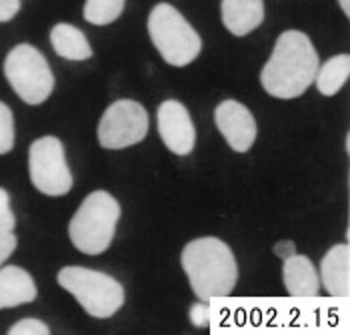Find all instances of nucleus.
<instances>
[{
    "label": "nucleus",
    "mask_w": 350,
    "mask_h": 335,
    "mask_svg": "<svg viewBox=\"0 0 350 335\" xmlns=\"http://www.w3.org/2000/svg\"><path fill=\"white\" fill-rule=\"evenodd\" d=\"M120 217V205L107 191H94L82 201L68 225L72 245L86 255H100L110 247L116 223Z\"/></svg>",
    "instance_id": "7ed1b4c3"
},
{
    "label": "nucleus",
    "mask_w": 350,
    "mask_h": 335,
    "mask_svg": "<svg viewBox=\"0 0 350 335\" xmlns=\"http://www.w3.org/2000/svg\"><path fill=\"white\" fill-rule=\"evenodd\" d=\"M56 280L62 289H66L81 303L88 315L96 319H107L114 315L124 303L122 285L103 271L70 265L62 267Z\"/></svg>",
    "instance_id": "39448f33"
},
{
    "label": "nucleus",
    "mask_w": 350,
    "mask_h": 335,
    "mask_svg": "<svg viewBox=\"0 0 350 335\" xmlns=\"http://www.w3.org/2000/svg\"><path fill=\"white\" fill-rule=\"evenodd\" d=\"M21 10V0H0V23L12 21Z\"/></svg>",
    "instance_id": "5701e85b"
},
{
    "label": "nucleus",
    "mask_w": 350,
    "mask_h": 335,
    "mask_svg": "<svg viewBox=\"0 0 350 335\" xmlns=\"http://www.w3.org/2000/svg\"><path fill=\"white\" fill-rule=\"evenodd\" d=\"M4 75L12 90L27 103H44L54 88V75L51 64L32 45L14 47L4 60Z\"/></svg>",
    "instance_id": "423d86ee"
},
{
    "label": "nucleus",
    "mask_w": 350,
    "mask_h": 335,
    "mask_svg": "<svg viewBox=\"0 0 350 335\" xmlns=\"http://www.w3.org/2000/svg\"><path fill=\"white\" fill-rule=\"evenodd\" d=\"M14 147V119L12 111L0 103V155L10 153Z\"/></svg>",
    "instance_id": "a211bd4d"
},
{
    "label": "nucleus",
    "mask_w": 350,
    "mask_h": 335,
    "mask_svg": "<svg viewBox=\"0 0 350 335\" xmlns=\"http://www.w3.org/2000/svg\"><path fill=\"white\" fill-rule=\"evenodd\" d=\"M38 295L32 275L23 267L10 265L0 269V309L18 308L34 301Z\"/></svg>",
    "instance_id": "4468645a"
},
{
    "label": "nucleus",
    "mask_w": 350,
    "mask_h": 335,
    "mask_svg": "<svg viewBox=\"0 0 350 335\" xmlns=\"http://www.w3.org/2000/svg\"><path fill=\"white\" fill-rule=\"evenodd\" d=\"M51 42H53L54 53L66 60H86L92 56V49L84 36L81 28L58 23L51 30Z\"/></svg>",
    "instance_id": "2eb2a0df"
},
{
    "label": "nucleus",
    "mask_w": 350,
    "mask_h": 335,
    "mask_svg": "<svg viewBox=\"0 0 350 335\" xmlns=\"http://www.w3.org/2000/svg\"><path fill=\"white\" fill-rule=\"evenodd\" d=\"M274 255H278L280 259H286V257H291V255H295L297 253V247H295V243L293 241H280V243H276L274 245Z\"/></svg>",
    "instance_id": "b1692460"
},
{
    "label": "nucleus",
    "mask_w": 350,
    "mask_h": 335,
    "mask_svg": "<svg viewBox=\"0 0 350 335\" xmlns=\"http://www.w3.org/2000/svg\"><path fill=\"white\" fill-rule=\"evenodd\" d=\"M124 2L126 0H86L82 8L84 21L96 27H107L122 14Z\"/></svg>",
    "instance_id": "f3484780"
},
{
    "label": "nucleus",
    "mask_w": 350,
    "mask_h": 335,
    "mask_svg": "<svg viewBox=\"0 0 350 335\" xmlns=\"http://www.w3.org/2000/svg\"><path fill=\"white\" fill-rule=\"evenodd\" d=\"M338 4H340V8H342V12L350 16V0H338Z\"/></svg>",
    "instance_id": "393cba45"
},
{
    "label": "nucleus",
    "mask_w": 350,
    "mask_h": 335,
    "mask_svg": "<svg viewBox=\"0 0 350 335\" xmlns=\"http://www.w3.org/2000/svg\"><path fill=\"white\" fill-rule=\"evenodd\" d=\"M215 121L218 131L230 145L232 151L246 153L256 140V121L239 101H224L216 107Z\"/></svg>",
    "instance_id": "9d476101"
},
{
    "label": "nucleus",
    "mask_w": 350,
    "mask_h": 335,
    "mask_svg": "<svg viewBox=\"0 0 350 335\" xmlns=\"http://www.w3.org/2000/svg\"><path fill=\"white\" fill-rule=\"evenodd\" d=\"M148 34L157 51L172 66H187L202 51L198 32L172 6L161 2L148 14Z\"/></svg>",
    "instance_id": "20e7f679"
},
{
    "label": "nucleus",
    "mask_w": 350,
    "mask_h": 335,
    "mask_svg": "<svg viewBox=\"0 0 350 335\" xmlns=\"http://www.w3.org/2000/svg\"><path fill=\"white\" fill-rule=\"evenodd\" d=\"M51 334V327L40 321V319H34V317H28V319H21L18 323H14L8 335H49Z\"/></svg>",
    "instance_id": "6ab92c4d"
},
{
    "label": "nucleus",
    "mask_w": 350,
    "mask_h": 335,
    "mask_svg": "<svg viewBox=\"0 0 350 335\" xmlns=\"http://www.w3.org/2000/svg\"><path fill=\"white\" fill-rule=\"evenodd\" d=\"M180 265L189 275L194 295L202 301L230 295L239 280L234 255L218 237H200L187 243Z\"/></svg>",
    "instance_id": "f03ea898"
},
{
    "label": "nucleus",
    "mask_w": 350,
    "mask_h": 335,
    "mask_svg": "<svg viewBox=\"0 0 350 335\" xmlns=\"http://www.w3.org/2000/svg\"><path fill=\"white\" fill-rule=\"evenodd\" d=\"M148 133V112L136 101H116L98 123V140L105 149H126L138 145Z\"/></svg>",
    "instance_id": "6e6552de"
},
{
    "label": "nucleus",
    "mask_w": 350,
    "mask_h": 335,
    "mask_svg": "<svg viewBox=\"0 0 350 335\" xmlns=\"http://www.w3.org/2000/svg\"><path fill=\"white\" fill-rule=\"evenodd\" d=\"M222 25L234 36H246L265 21L262 0H222L220 2Z\"/></svg>",
    "instance_id": "ddd939ff"
},
{
    "label": "nucleus",
    "mask_w": 350,
    "mask_h": 335,
    "mask_svg": "<svg viewBox=\"0 0 350 335\" xmlns=\"http://www.w3.org/2000/svg\"><path fill=\"white\" fill-rule=\"evenodd\" d=\"M14 213L10 211V197L0 187V233H10L14 231Z\"/></svg>",
    "instance_id": "aec40b11"
},
{
    "label": "nucleus",
    "mask_w": 350,
    "mask_h": 335,
    "mask_svg": "<svg viewBox=\"0 0 350 335\" xmlns=\"http://www.w3.org/2000/svg\"><path fill=\"white\" fill-rule=\"evenodd\" d=\"M157 121H159V133H161L162 142L166 145L170 153L178 157L192 153L194 142H196V131H194V123L190 119L189 111L183 103L164 101L159 107Z\"/></svg>",
    "instance_id": "1a4fd4ad"
},
{
    "label": "nucleus",
    "mask_w": 350,
    "mask_h": 335,
    "mask_svg": "<svg viewBox=\"0 0 350 335\" xmlns=\"http://www.w3.org/2000/svg\"><path fill=\"white\" fill-rule=\"evenodd\" d=\"M190 321L194 325H198V327L208 325L211 323V309L206 308V306H202V303L192 306V309H190Z\"/></svg>",
    "instance_id": "4be33fe9"
},
{
    "label": "nucleus",
    "mask_w": 350,
    "mask_h": 335,
    "mask_svg": "<svg viewBox=\"0 0 350 335\" xmlns=\"http://www.w3.org/2000/svg\"><path fill=\"white\" fill-rule=\"evenodd\" d=\"M321 283L332 297H349L350 293V249L347 243L330 247L321 261Z\"/></svg>",
    "instance_id": "9b49d317"
},
{
    "label": "nucleus",
    "mask_w": 350,
    "mask_h": 335,
    "mask_svg": "<svg viewBox=\"0 0 350 335\" xmlns=\"http://www.w3.org/2000/svg\"><path fill=\"white\" fill-rule=\"evenodd\" d=\"M16 249V237L10 233H0V265Z\"/></svg>",
    "instance_id": "412c9836"
},
{
    "label": "nucleus",
    "mask_w": 350,
    "mask_h": 335,
    "mask_svg": "<svg viewBox=\"0 0 350 335\" xmlns=\"http://www.w3.org/2000/svg\"><path fill=\"white\" fill-rule=\"evenodd\" d=\"M321 66L310 38L300 30H284L262 66L260 83L270 97L297 99L314 83Z\"/></svg>",
    "instance_id": "f257e3e1"
},
{
    "label": "nucleus",
    "mask_w": 350,
    "mask_h": 335,
    "mask_svg": "<svg viewBox=\"0 0 350 335\" xmlns=\"http://www.w3.org/2000/svg\"><path fill=\"white\" fill-rule=\"evenodd\" d=\"M282 267V280L288 295L293 297H317L321 293V277L317 267L306 255H291Z\"/></svg>",
    "instance_id": "f8f14e48"
},
{
    "label": "nucleus",
    "mask_w": 350,
    "mask_h": 335,
    "mask_svg": "<svg viewBox=\"0 0 350 335\" xmlns=\"http://www.w3.org/2000/svg\"><path fill=\"white\" fill-rule=\"evenodd\" d=\"M350 75V56L336 55L328 58L323 66H319L314 83L319 86L321 95L324 97H334L345 83L349 81Z\"/></svg>",
    "instance_id": "dca6fc26"
},
{
    "label": "nucleus",
    "mask_w": 350,
    "mask_h": 335,
    "mask_svg": "<svg viewBox=\"0 0 350 335\" xmlns=\"http://www.w3.org/2000/svg\"><path fill=\"white\" fill-rule=\"evenodd\" d=\"M28 171L32 185L49 197H62L72 189V173L66 163L64 145L56 137H40L30 145Z\"/></svg>",
    "instance_id": "0eeeda50"
}]
</instances>
